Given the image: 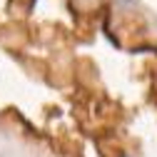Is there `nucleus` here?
Returning <instances> with one entry per match:
<instances>
[{
    "mask_svg": "<svg viewBox=\"0 0 157 157\" xmlns=\"http://www.w3.org/2000/svg\"><path fill=\"white\" fill-rule=\"evenodd\" d=\"M117 5H120V8H135L137 0H117Z\"/></svg>",
    "mask_w": 157,
    "mask_h": 157,
    "instance_id": "obj_1",
    "label": "nucleus"
}]
</instances>
